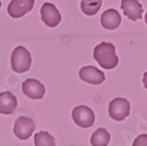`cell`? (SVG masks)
I'll list each match as a JSON object with an SVG mask.
<instances>
[{
  "label": "cell",
  "mask_w": 147,
  "mask_h": 146,
  "mask_svg": "<svg viewBox=\"0 0 147 146\" xmlns=\"http://www.w3.org/2000/svg\"><path fill=\"white\" fill-rule=\"evenodd\" d=\"M94 59L103 69L111 70L118 65V57L115 46L112 43L101 42L94 49Z\"/></svg>",
  "instance_id": "1"
},
{
  "label": "cell",
  "mask_w": 147,
  "mask_h": 146,
  "mask_svg": "<svg viewBox=\"0 0 147 146\" xmlns=\"http://www.w3.org/2000/svg\"><path fill=\"white\" fill-rule=\"evenodd\" d=\"M10 64L12 70L17 73L27 72L31 67V54L24 46H17L12 51L10 57Z\"/></svg>",
  "instance_id": "2"
},
{
  "label": "cell",
  "mask_w": 147,
  "mask_h": 146,
  "mask_svg": "<svg viewBox=\"0 0 147 146\" xmlns=\"http://www.w3.org/2000/svg\"><path fill=\"white\" fill-rule=\"evenodd\" d=\"M71 116L75 124L84 129L91 128L95 122V113L91 108L86 105L76 106L72 110Z\"/></svg>",
  "instance_id": "3"
},
{
  "label": "cell",
  "mask_w": 147,
  "mask_h": 146,
  "mask_svg": "<svg viewBox=\"0 0 147 146\" xmlns=\"http://www.w3.org/2000/svg\"><path fill=\"white\" fill-rule=\"evenodd\" d=\"M131 105L125 98H115L109 103L108 113L111 118L117 122H121L130 115Z\"/></svg>",
  "instance_id": "4"
},
{
  "label": "cell",
  "mask_w": 147,
  "mask_h": 146,
  "mask_svg": "<svg viewBox=\"0 0 147 146\" xmlns=\"http://www.w3.org/2000/svg\"><path fill=\"white\" fill-rule=\"evenodd\" d=\"M40 16L44 24L49 28H55L61 23L62 16L56 5L51 2H45L40 8Z\"/></svg>",
  "instance_id": "5"
},
{
  "label": "cell",
  "mask_w": 147,
  "mask_h": 146,
  "mask_svg": "<svg viewBox=\"0 0 147 146\" xmlns=\"http://www.w3.org/2000/svg\"><path fill=\"white\" fill-rule=\"evenodd\" d=\"M35 124L33 119L26 116L18 117L13 124V133L21 140H27L34 133Z\"/></svg>",
  "instance_id": "6"
},
{
  "label": "cell",
  "mask_w": 147,
  "mask_h": 146,
  "mask_svg": "<svg viewBox=\"0 0 147 146\" xmlns=\"http://www.w3.org/2000/svg\"><path fill=\"white\" fill-rule=\"evenodd\" d=\"M35 0H11L7 6L8 15L13 19H20L33 9Z\"/></svg>",
  "instance_id": "7"
},
{
  "label": "cell",
  "mask_w": 147,
  "mask_h": 146,
  "mask_svg": "<svg viewBox=\"0 0 147 146\" xmlns=\"http://www.w3.org/2000/svg\"><path fill=\"white\" fill-rule=\"evenodd\" d=\"M22 91L25 95L32 100L42 99L45 94V88L39 80L34 78H28L23 82Z\"/></svg>",
  "instance_id": "8"
},
{
  "label": "cell",
  "mask_w": 147,
  "mask_h": 146,
  "mask_svg": "<svg viewBox=\"0 0 147 146\" xmlns=\"http://www.w3.org/2000/svg\"><path fill=\"white\" fill-rule=\"evenodd\" d=\"M78 74L81 80L95 85L103 83L106 78L103 71L99 70L95 66H84L79 70Z\"/></svg>",
  "instance_id": "9"
},
{
  "label": "cell",
  "mask_w": 147,
  "mask_h": 146,
  "mask_svg": "<svg viewBox=\"0 0 147 146\" xmlns=\"http://www.w3.org/2000/svg\"><path fill=\"white\" fill-rule=\"evenodd\" d=\"M120 7L125 17L131 21H137L142 18L143 7L138 0H121Z\"/></svg>",
  "instance_id": "10"
},
{
  "label": "cell",
  "mask_w": 147,
  "mask_h": 146,
  "mask_svg": "<svg viewBox=\"0 0 147 146\" xmlns=\"http://www.w3.org/2000/svg\"><path fill=\"white\" fill-rule=\"evenodd\" d=\"M121 23V17L115 9H107L101 16V25L107 30H115Z\"/></svg>",
  "instance_id": "11"
},
{
  "label": "cell",
  "mask_w": 147,
  "mask_h": 146,
  "mask_svg": "<svg viewBox=\"0 0 147 146\" xmlns=\"http://www.w3.org/2000/svg\"><path fill=\"white\" fill-rule=\"evenodd\" d=\"M18 106L17 98L10 92L0 93V113L11 114Z\"/></svg>",
  "instance_id": "12"
},
{
  "label": "cell",
  "mask_w": 147,
  "mask_h": 146,
  "mask_svg": "<svg viewBox=\"0 0 147 146\" xmlns=\"http://www.w3.org/2000/svg\"><path fill=\"white\" fill-rule=\"evenodd\" d=\"M110 142V134L104 128H99L91 137V144L93 146H107Z\"/></svg>",
  "instance_id": "13"
},
{
  "label": "cell",
  "mask_w": 147,
  "mask_h": 146,
  "mask_svg": "<svg viewBox=\"0 0 147 146\" xmlns=\"http://www.w3.org/2000/svg\"><path fill=\"white\" fill-rule=\"evenodd\" d=\"M35 146H56V139L49 132L40 131L34 135Z\"/></svg>",
  "instance_id": "14"
},
{
  "label": "cell",
  "mask_w": 147,
  "mask_h": 146,
  "mask_svg": "<svg viewBox=\"0 0 147 146\" xmlns=\"http://www.w3.org/2000/svg\"><path fill=\"white\" fill-rule=\"evenodd\" d=\"M102 3H90L86 0H81L80 8L81 11L86 16H94L100 10Z\"/></svg>",
  "instance_id": "15"
},
{
  "label": "cell",
  "mask_w": 147,
  "mask_h": 146,
  "mask_svg": "<svg viewBox=\"0 0 147 146\" xmlns=\"http://www.w3.org/2000/svg\"><path fill=\"white\" fill-rule=\"evenodd\" d=\"M133 146H147V134L139 135L135 139Z\"/></svg>",
  "instance_id": "16"
},
{
  "label": "cell",
  "mask_w": 147,
  "mask_h": 146,
  "mask_svg": "<svg viewBox=\"0 0 147 146\" xmlns=\"http://www.w3.org/2000/svg\"><path fill=\"white\" fill-rule=\"evenodd\" d=\"M143 83H144L145 89H147V71L144 73V75H143Z\"/></svg>",
  "instance_id": "17"
},
{
  "label": "cell",
  "mask_w": 147,
  "mask_h": 146,
  "mask_svg": "<svg viewBox=\"0 0 147 146\" xmlns=\"http://www.w3.org/2000/svg\"><path fill=\"white\" fill-rule=\"evenodd\" d=\"M86 1H88L90 3H102L103 0H86Z\"/></svg>",
  "instance_id": "18"
},
{
  "label": "cell",
  "mask_w": 147,
  "mask_h": 146,
  "mask_svg": "<svg viewBox=\"0 0 147 146\" xmlns=\"http://www.w3.org/2000/svg\"><path fill=\"white\" fill-rule=\"evenodd\" d=\"M145 23H146V25H147V12H146V16H145Z\"/></svg>",
  "instance_id": "19"
},
{
  "label": "cell",
  "mask_w": 147,
  "mask_h": 146,
  "mask_svg": "<svg viewBox=\"0 0 147 146\" xmlns=\"http://www.w3.org/2000/svg\"><path fill=\"white\" fill-rule=\"evenodd\" d=\"M0 8H1V1H0Z\"/></svg>",
  "instance_id": "20"
}]
</instances>
